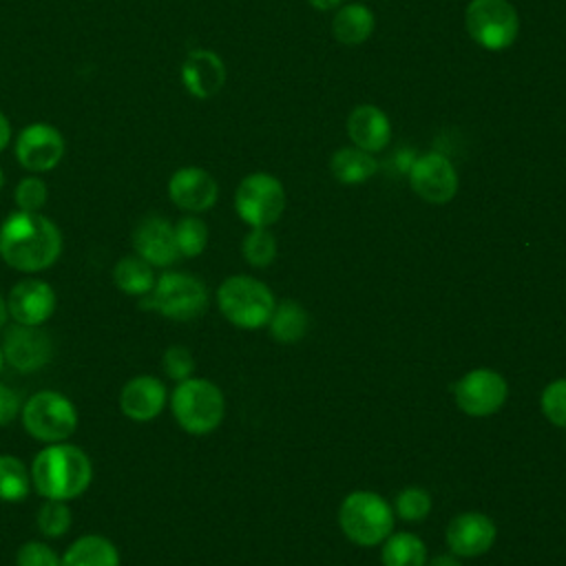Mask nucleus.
<instances>
[{"label": "nucleus", "instance_id": "4be33fe9", "mask_svg": "<svg viewBox=\"0 0 566 566\" xmlns=\"http://www.w3.org/2000/svg\"><path fill=\"white\" fill-rule=\"evenodd\" d=\"M155 281H157L155 268L142 256H137L135 252L117 259L113 265V283L126 296H135V298L148 296Z\"/></svg>", "mask_w": 566, "mask_h": 566}, {"label": "nucleus", "instance_id": "aec40b11", "mask_svg": "<svg viewBox=\"0 0 566 566\" xmlns=\"http://www.w3.org/2000/svg\"><path fill=\"white\" fill-rule=\"evenodd\" d=\"M347 133L358 148L376 153L391 139V124L378 106L360 104L347 117Z\"/></svg>", "mask_w": 566, "mask_h": 566}, {"label": "nucleus", "instance_id": "f8f14e48", "mask_svg": "<svg viewBox=\"0 0 566 566\" xmlns=\"http://www.w3.org/2000/svg\"><path fill=\"white\" fill-rule=\"evenodd\" d=\"M64 150L66 146L62 133L46 122L24 126L15 139V159L33 175L53 170L62 161Z\"/></svg>", "mask_w": 566, "mask_h": 566}, {"label": "nucleus", "instance_id": "5701e85b", "mask_svg": "<svg viewBox=\"0 0 566 566\" xmlns=\"http://www.w3.org/2000/svg\"><path fill=\"white\" fill-rule=\"evenodd\" d=\"M329 170L336 177V181L352 186V184L367 181L378 170V161L374 159L371 153L358 146H347V148H338L332 155Z\"/></svg>", "mask_w": 566, "mask_h": 566}, {"label": "nucleus", "instance_id": "f704fd0d", "mask_svg": "<svg viewBox=\"0 0 566 566\" xmlns=\"http://www.w3.org/2000/svg\"><path fill=\"white\" fill-rule=\"evenodd\" d=\"M539 405H542L544 416L553 424L566 429V378H557V380L548 382L546 389L542 391Z\"/></svg>", "mask_w": 566, "mask_h": 566}, {"label": "nucleus", "instance_id": "b1692460", "mask_svg": "<svg viewBox=\"0 0 566 566\" xmlns=\"http://www.w3.org/2000/svg\"><path fill=\"white\" fill-rule=\"evenodd\" d=\"M374 27H376L374 13L365 4H358V2L345 4L334 15V22H332L334 38L338 42H343V44H360V42H365L374 33Z\"/></svg>", "mask_w": 566, "mask_h": 566}, {"label": "nucleus", "instance_id": "1a4fd4ad", "mask_svg": "<svg viewBox=\"0 0 566 566\" xmlns=\"http://www.w3.org/2000/svg\"><path fill=\"white\" fill-rule=\"evenodd\" d=\"M285 190L270 172H252L241 179L234 192L237 214L252 228H268L283 214Z\"/></svg>", "mask_w": 566, "mask_h": 566}, {"label": "nucleus", "instance_id": "79ce46f5", "mask_svg": "<svg viewBox=\"0 0 566 566\" xmlns=\"http://www.w3.org/2000/svg\"><path fill=\"white\" fill-rule=\"evenodd\" d=\"M2 367H4V356H2V349H0V371H2Z\"/></svg>", "mask_w": 566, "mask_h": 566}, {"label": "nucleus", "instance_id": "20e7f679", "mask_svg": "<svg viewBox=\"0 0 566 566\" xmlns=\"http://www.w3.org/2000/svg\"><path fill=\"white\" fill-rule=\"evenodd\" d=\"M139 305L146 310H155L170 321H192L206 314L210 305V294L199 276L190 272L168 270L157 276L150 294L139 298Z\"/></svg>", "mask_w": 566, "mask_h": 566}, {"label": "nucleus", "instance_id": "f257e3e1", "mask_svg": "<svg viewBox=\"0 0 566 566\" xmlns=\"http://www.w3.org/2000/svg\"><path fill=\"white\" fill-rule=\"evenodd\" d=\"M62 248L57 223L42 212L15 210L0 223V259L18 272L49 270L60 259Z\"/></svg>", "mask_w": 566, "mask_h": 566}, {"label": "nucleus", "instance_id": "a878e982", "mask_svg": "<svg viewBox=\"0 0 566 566\" xmlns=\"http://www.w3.org/2000/svg\"><path fill=\"white\" fill-rule=\"evenodd\" d=\"M380 559H382V566H424L427 546L413 533H407V531L391 533L382 542Z\"/></svg>", "mask_w": 566, "mask_h": 566}, {"label": "nucleus", "instance_id": "412c9836", "mask_svg": "<svg viewBox=\"0 0 566 566\" xmlns=\"http://www.w3.org/2000/svg\"><path fill=\"white\" fill-rule=\"evenodd\" d=\"M62 566H122L117 546L97 533L80 535L62 553Z\"/></svg>", "mask_w": 566, "mask_h": 566}, {"label": "nucleus", "instance_id": "a211bd4d", "mask_svg": "<svg viewBox=\"0 0 566 566\" xmlns=\"http://www.w3.org/2000/svg\"><path fill=\"white\" fill-rule=\"evenodd\" d=\"M497 528L489 515L460 513L447 526V544L458 557H478L495 542Z\"/></svg>", "mask_w": 566, "mask_h": 566}, {"label": "nucleus", "instance_id": "6e6552de", "mask_svg": "<svg viewBox=\"0 0 566 566\" xmlns=\"http://www.w3.org/2000/svg\"><path fill=\"white\" fill-rule=\"evenodd\" d=\"M467 33L489 51L511 46L520 31V18L506 0H471L464 13Z\"/></svg>", "mask_w": 566, "mask_h": 566}, {"label": "nucleus", "instance_id": "4c0bfd02", "mask_svg": "<svg viewBox=\"0 0 566 566\" xmlns=\"http://www.w3.org/2000/svg\"><path fill=\"white\" fill-rule=\"evenodd\" d=\"M429 566H460V562H458V557H453L451 553H442V555L433 557Z\"/></svg>", "mask_w": 566, "mask_h": 566}, {"label": "nucleus", "instance_id": "2eb2a0df", "mask_svg": "<svg viewBox=\"0 0 566 566\" xmlns=\"http://www.w3.org/2000/svg\"><path fill=\"white\" fill-rule=\"evenodd\" d=\"M166 385L153 374H137L128 378L119 389V411L133 422L155 420L168 405Z\"/></svg>", "mask_w": 566, "mask_h": 566}, {"label": "nucleus", "instance_id": "ddd939ff", "mask_svg": "<svg viewBox=\"0 0 566 566\" xmlns=\"http://www.w3.org/2000/svg\"><path fill=\"white\" fill-rule=\"evenodd\" d=\"M9 318L20 325L42 327L57 307V296L51 283L38 276H24L11 285L7 294Z\"/></svg>", "mask_w": 566, "mask_h": 566}, {"label": "nucleus", "instance_id": "0eeeda50", "mask_svg": "<svg viewBox=\"0 0 566 566\" xmlns=\"http://www.w3.org/2000/svg\"><path fill=\"white\" fill-rule=\"evenodd\" d=\"M394 506L374 491L349 493L338 509V524L358 546H376L394 531Z\"/></svg>", "mask_w": 566, "mask_h": 566}, {"label": "nucleus", "instance_id": "bb28decb", "mask_svg": "<svg viewBox=\"0 0 566 566\" xmlns=\"http://www.w3.org/2000/svg\"><path fill=\"white\" fill-rule=\"evenodd\" d=\"M33 491L29 467L11 455L0 453V500L2 502H22Z\"/></svg>", "mask_w": 566, "mask_h": 566}, {"label": "nucleus", "instance_id": "393cba45", "mask_svg": "<svg viewBox=\"0 0 566 566\" xmlns=\"http://www.w3.org/2000/svg\"><path fill=\"white\" fill-rule=\"evenodd\" d=\"M268 329L279 343H296L310 329V314L298 301H283L274 307Z\"/></svg>", "mask_w": 566, "mask_h": 566}, {"label": "nucleus", "instance_id": "9b49d317", "mask_svg": "<svg viewBox=\"0 0 566 566\" xmlns=\"http://www.w3.org/2000/svg\"><path fill=\"white\" fill-rule=\"evenodd\" d=\"M0 349L4 363L11 369L20 374H33L49 365L53 356V340L42 327L13 323L2 329Z\"/></svg>", "mask_w": 566, "mask_h": 566}, {"label": "nucleus", "instance_id": "6ab92c4d", "mask_svg": "<svg viewBox=\"0 0 566 566\" xmlns=\"http://www.w3.org/2000/svg\"><path fill=\"white\" fill-rule=\"evenodd\" d=\"M181 84L199 99L217 95L226 84V64L210 49H195L181 64Z\"/></svg>", "mask_w": 566, "mask_h": 566}, {"label": "nucleus", "instance_id": "2f4dec72", "mask_svg": "<svg viewBox=\"0 0 566 566\" xmlns=\"http://www.w3.org/2000/svg\"><path fill=\"white\" fill-rule=\"evenodd\" d=\"M46 199H49V188L35 175L20 179L13 190V201H15L18 210H24V212H40L44 208Z\"/></svg>", "mask_w": 566, "mask_h": 566}, {"label": "nucleus", "instance_id": "dca6fc26", "mask_svg": "<svg viewBox=\"0 0 566 566\" xmlns=\"http://www.w3.org/2000/svg\"><path fill=\"white\" fill-rule=\"evenodd\" d=\"M133 250L153 268H168L179 259L175 226L159 214L144 217L133 230Z\"/></svg>", "mask_w": 566, "mask_h": 566}, {"label": "nucleus", "instance_id": "7ed1b4c3", "mask_svg": "<svg viewBox=\"0 0 566 566\" xmlns=\"http://www.w3.org/2000/svg\"><path fill=\"white\" fill-rule=\"evenodd\" d=\"M168 405L175 422L190 436L212 433L226 416L223 391L212 380L197 376L177 382Z\"/></svg>", "mask_w": 566, "mask_h": 566}, {"label": "nucleus", "instance_id": "39448f33", "mask_svg": "<svg viewBox=\"0 0 566 566\" xmlns=\"http://www.w3.org/2000/svg\"><path fill=\"white\" fill-rule=\"evenodd\" d=\"M217 305L219 312L241 329L265 327L276 307L272 290L263 281L245 274L228 276L217 287Z\"/></svg>", "mask_w": 566, "mask_h": 566}, {"label": "nucleus", "instance_id": "cd10ccee", "mask_svg": "<svg viewBox=\"0 0 566 566\" xmlns=\"http://www.w3.org/2000/svg\"><path fill=\"white\" fill-rule=\"evenodd\" d=\"M73 522V511L69 502L62 500H42V504L35 511V526L42 537L57 539L69 533Z\"/></svg>", "mask_w": 566, "mask_h": 566}, {"label": "nucleus", "instance_id": "f03ea898", "mask_svg": "<svg viewBox=\"0 0 566 566\" xmlns=\"http://www.w3.org/2000/svg\"><path fill=\"white\" fill-rule=\"evenodd\" d=\"M29 471L33 491L42 500L71 502L93 482V462L88 453L69 440L44 444L33 455Z\"/></svg>", "mask_w": 566, "mask_h": 566}, {"label": "nucleus", "instance_id": "9d476101", "mask_svg": "<svg viewBox=\"0 0 566 566\" xmlns=\"http://www.w3.org/2000/svg\"><path fill=\"white\" fill-rule=\"evenodd\" d=\"M458 407L473 418H486L500 411L509 398V385L493 369H473L453 385Z\"/></svg>", "mask_w": 566, "mask_h": 566}, {"label": "nucleus", "instance_id": "72a5a7b5", "mask_svg": "<svg viewBox=\"0 0 566 566\" xmlns=\"http://www.w3.org/2000/svg\"><path fill=\"white\" fill-rule=\"evenodd\" d=\"M161 369L170 380L181 382L195 374V356L184 345H170L161 354Z\"/></svg>", "mask_w": 566, "mask_h": 566}, {"label": "nucleus", "instance_id": "e433bc0d", "mask_svg": "<svg viewBox=\"0 0 566 566\" xmlns=\"http://www.w3.org/2000/svg\"><path fill=\"white\" fill-rule=\"evenodd\" d=\"M11 142V124L4 113H0V150H4Z\"/></svg>", "mask_w": 566, "mask_h": 566}, {"label": "nucleus", "instance_id": "c85d7f7f", "mask_svg": "<svg viewBox=\"0 0 566 566\" xmlns=\"http://www.w3.org/2000/svg\"><path fill=\"white\" fill-rule=\"evenodd\" d=\"M175 241H177L179 256L195 259L208 245V226L203 223V219H199L195 214L181 217L175 223Z\"/></svg>", "mask_w": 566, "mask_h": 566}, {"label": "nucleus", "instance_id": "a19ab883", "mask_svg": "<svg viewBox=\"0 0 566 566\" xmlns=\"http://www.w3.org/2000/svg\"><path fill=\"white\" fill-rule=\"evenodd\" d=\"M2 186H4V172H2V168H0V190H2Z\"/></svg>", "mask_w": 566, "mask_h": 566}, {"label": "nucleus", "instance_id": "c756f323", "mask_svg": "<svg viewBox=\"0 0 566 566\" xmlns=\"http://www.w3.org/2000/svg\"><path fill=\"white\" fill-rule=\"evenodd\" d=\"M241 252L252 268H268L276 256V239L268 228H252L243 237Z\"/></svg>", "mask_w": 566, "mask_h": 566}, {"label": "nucleus", "instance_id": "58836bf2", "mask_svg": "<svg viewBox=\"0 0 566 566\" xmlns=\"http://www.w3.org/2000/svg\"><path fill=\"white\" fill-rule=\"evenodd\" d=\"M343 0H310V4L312 7H316V9H321V11H327V9H334V7H338Z\"/></svg>", "mask_w": 566, "mask_h": 566}, {"label": "nucleus", "instance_id": "ea45409f", "mask_svg": "<svg viewBox=\"0 0 566 566\" xmlns=\"http://www.w3.org/2000/svg\"><path fill=\"white\" fill-rule=\"evenodd\" d=\"M9 323V307H7V296L0 294V329H4Z\"/></svg>", "mask_w": 566, "mask_h": 566}, {"label": "nucleus", "instance_id": "f3484780", "mask_svg": "<svg viewBox=\"0 0 566 566\" xmlns=\"http://www.w3.org/2000/svg\"><path fill=\"white\" fill-rule=\"evenodd\" d=\"M170 201L186 212H203L217 203L219 186L214 177L197 166L179 168L168 179Z\"/></svg>", "mask_w": 566, "mask_h": 566}, {"label": "nucleus", "instance_id": "7c9ffc66", "mask_svg": "<svg viewBox=\"0 0 566 566\" xmlns=\"http://www.w3.org/2000/svg\"><path fill=\"white\" fill-rule=\"evenodd\" d=\"M394 513L405 522H420L431 513V495L422 486H405L394 500Z\"/></svg>", "mask_w": 566, "mask_h": 566}, {"label": "nucleus", "instance_id": "423d86ee", "mask_svg": "<svg viewBox=\"0 0 566 566\" xmlns=\"http://www.w3.org/2000/svg\"><path fill=\"white\" fill-rule=\"evenodd\" d=\"M20 422L33 440L53 444L64 442L75 433L80 416L69 396L55 389H40L24 400Z\"/></svg>", "mask_w": 566, "mask_h": 566}, {"label": "nucleus", "instance_id": "c9c22d12", "mask_svg": "<svg viewBox=\"0 0 566 566\" xmlns=\"http://www.w3.org/2000/svg\"><path fill=\"white\" fill-rule=\"evenodd\" d=\"M22 405H24L22 396L11 385L0 382V427H7L13 420H18Z\"/></svg>", "mask_w": 566, "mask_h": 566}, {"label": "nucleus", "instance_id": "473e14b6", "mask_svg": "<svg viewBox=\"0 0 566 566\" xmlns=\"http://www.w3.org/2000/svg\"><path fill=\"white\" fill-rule=\"evenodd\" d=\"M15 566H62V555L44 539H27L15 551Z\"/></svg>", "mask_w": 566, "mask_h": 566}, {"label": "nucleus", "instance_id": "4468645a", "mask_svg": "<svg viewBox=\"0 0 566 566\" xmlns=\"http://www.w3.org/2000/svg\"><path fill=\"white\" fill-rule=\"evenodd\" d=\"M411 190L429 203H447L458 192V175L453 164L440 153H427L413 159L409 168Z\"/></svg>", "mask_w": 566, "mask_h": 566}]
</instances>
